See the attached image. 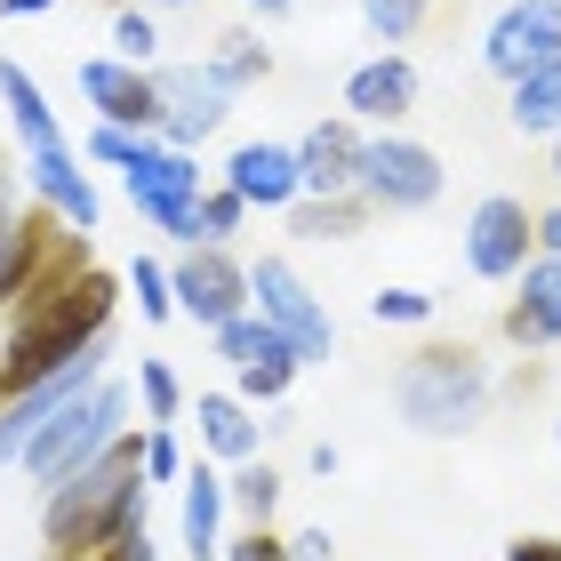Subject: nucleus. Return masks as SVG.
I'll return each mask as SVG.
<instances>
[{"label":"nucleus","mask_w":561,"mask_h":561,"mask_svg":"<svg viewBox=\"0 0 561 561\" xmlns=\"http://www.w3.org/2000/svg\"><path fill=\"white\" fill-rule=\"evenodd\" d=\"M113 305H121V289H113V273H96V265H81V273H65V280H48V289L24 297L9 313V345H0V410H9L33 377H48L57 362H72L81 345L105 337Z\"/></svg>","instance_id":"obj_1"},{"label":"nucleus","mask_w":561,"mask_h":561,"mask_svg":"<svg viewBox=\"0 0 561 561\" xmlns=\"http://www.w3.org/2000/svg\"><path fill=\"white\" fill-rule=\"evenodd\" d=\"M129 529H145V442H137V433H121L96 466H81L72 481L48 490L41 538H48L57 561H72V553H96V546L129 538Z\"/></svg>","instance_id":"obj_2"},{"label":"nucleus","mask_w":561,"mask_h":561,"mask_svg":"<svg viewBox=\"0 0 561 561\" xmlns=\"http://www.w3.org/2000/svg\"><path fill=\"white\" fill-rule=\"evenodd\" d=\"M0 105H9V121H16V137H24V169H33V185H41V201L57 209L72 233H96V185H89V169L72 161V145H65V129H57V113H48V96L33 89V72L24 65H9L0 57Z\"/></svg>","instance_id":"obj_3"},{"label":"nucleus","mask_w":561,"mask_h":561,"mask_svg":"<svg viewBox=\"0 0 561 561\" xmlns=\"http://www.w3.org/2000/svg\"><path fill=\"white\" fill-rule=\"evenodd\" d=\"M490 401V362L473 345H425L410 369L393 377V410L417 433H466Z\"/></svg>","instance_id":"obj_4"},{"label":"nucleus","mask_w":561,"mask_h":561,"mask_svg":"<svg viewBox=\"0 0 561 561\" xmlns=\"http://www.w3.org/2000/svg\"><path fill=\"white\" fill-rule=\"evenodd\" d=\"M121 417H129V386H121V377H96L89 393H72L65 410L33 433V449H24V473H33L41 490L72 481L81 466H96V457L121 442Z\"/></svg>","instance_id":"obj_5"},{"label":"nucleus","mask_w":561,"mask_h":561,"mask_svg":"<svg viewBox=\"0 0 561 561\" xmlns=\"http://www.w3.org/2000/svg\"><path fill=\"white\" fill-rule=\"evenodd\" d=\"M96 377H105V337H96V345H81V353H72V362H57L48 377H33V386H24V393L9 401V410H0V466H24V449H33V433H41L48 417H57V410H65L72 393H89Z\"/></svg>","instance_id":"obj_6"},{"label":"nucleus","mask_w":561,"mask_h":561,"mask_svg":"<svg viewBox=\"0 0 561 561\" xmlns=\"http://www.w3.org/2000/svg\"><path fill=\"white\" fill-rule=\"evenodd\" d=\"M249 297H257V313L289 337L305 362H329L337 353V329H329V313H321V297L297 280V265H280V257H257L249 265Z\"/></svg>","instance_id":"obj_7"},{"label":"nucleus","mask_w":561,"mask_h":561,"mask_svg":"<svg viewBox=\"0 0 561 561\" xmlns=\"http://www.w3.org/2000/svg\"><path fill=\"white\" fill-rule=\"evenodd\" d=\"M362 193L377 209H425L442 201V152L417 137H369L362 145Z\"/></svg>","instance_id":"obj_8"},{"label":"nucleus","mask_w":561,"mask_h":561,"mask_svg":"<svg viewBox=\"0 0 561 561\" xmlns=\"http://www.w3.org/2000/svg\"><path fill=\"white\" fill-rule=\"evenodd\" d=\"M152 81H161V137L169 145H201V137H217L225 129V113H233V81H225L217 65H161L152 72Z\"/></svg>","instance_id":"obj_9"},{"label":"nucleus","mask_w":561,"mask_h":561,"mask_svg":"<svg viewBox=\"0 0 561 561\" xmlns=\"http://www.w3.org/2000/svg\"><path fill=\"white\" fill-rule=\"evenodd\" d=\"M529 257H538V217H529L514 193H490L466 217V265L481 280H522Z\"/></svg>","instance_id":"obj_10"},{"label":"nucleus","mask_w":561,"mask_h":561,"mask_svg":"<svg viewBox=\"0 0 561 561\" xmlns=\"http://www.w3.org/2000/svg\"><path fill=\"white\" fill-rule=\"evenodd\" d=\"M169 280H176V313H193L201 329H225L233 313H249V305H257V297H249V273L225 257L217 241H193V257L176 265Z\"/></svg>","instance_id":"obj_11"},{"label":"nucleus","mask_w":561,"mask_h":561,"mask_svg":"<svg viewBox=\"0 0 561 561\" xmlns=\"http://www.w3.org/2000/svg\"><path fill=\"white\" fill-rule=\"evenodd\" d=\"M553 57H561V0H514L481 41V65L505 72V81H522V72H538Z\"/></svg>","instance_id":"obj_12"},{"label":"nucleus","mask_w":561,"mask_h":561,"mask_svg":"<svg viewBox=\"0 0 561 561\" xmlns=\"http://www.w3.org/2000/svg\"><path fill=\"white\" fill-rule=\"evenodd\" d=\"M129 201H137V217L161 225V233L193 241V209H201V169H193V152H185V145H161L145 169H129Z\"/></svg>","instance_id":"obj_13"},{"label":"nucleus","mask_w":561,"mask_h":561,"mask_svg":"<svg viewBox=\"0 0 561 561\" xmlns=\"http://www.w3.org/2000/svg\"><path fill=\"white\" fill-rule=\"evenodd\" d=\"M81 96L96 105V121H121V129H161V81L129 57H89L81 65Z\"/></svg>","instance_id":"obj_14"},{"label":"nucleus","mask_w":561,"mask_h":561,"mask_svg":"<svg viewBox=\"0 0 561 561\" xmlns=\"http://www.w3.org/2000/svg\"><path fill=\"white\" fill-rule=\"evenodd\" d=\"M362 129L345 121H313V129L297 137V169H305V193H362Z\"/></svg>","instance_id":"obj_15"},{"label":"nucleus","mask_w":561,"mask_h":561,"mask_svg":"<svg viewBox=\"0 0 561 561\" xmlns=\"http://www.w3.org/2000/svg\"><path fill=\"white\" fill-rule=\"evenodd\" d=\"M225 185H233L249 209H289L305 193V169H297V145H241L233 161H225Z\"/></svg>","instance_id":"obj_16"},{"label":"nucleus","mask_w":561,"mask_h":561,"mask_svg":"<svg viewBox=\"0 0 561 561\" xmlns=\"http://www.w3.org/2000/svg\"><path fill=\"white\" fill-rule=\"evenodd\" d=\"M410 105H417V65L401 57V48H386V57L345 72V113L353 121H401Z\"/></svg>","instance_id":"obj_17"},{"label":"nucleus","mask_w":561,"mask_h":561,"mask_svg":"<svg viewBox=\"0 0 561 561\" xmlns=\"http://www.w3.org/2000/svg\"><path fill=\"white\" fill-rule=\"evenodd\" d=\"M505 337L514 345H561V257L522 265V297L505 305Z\"/></svg>","instance_id":"obj_18"},{"label":"nucleus","mask_w":561,"mask_h":561,"mask_svg":"<svg viewBox=\"0 0 561 561\" xmlns=\"http://www.w3.org/2000/svg\"><path fill=\"white\" fill-rule=\"evenodd\" d=\"M225 505H233V490L209 473V466H185V505H176V529H185V553L193 561H217V529H225Z\"/></svg>","instance_id":"obj_19"},{"label":"nucleus","mask_w":561,"mask_h":561,"mask_svg":"<svg viewBox=\"0 0 561 561\" xmlns=\"http://www.w3.org/2000/svg\"><path fill=\"white\" fill-rule=\"evenodd\" d=\"M369 209H377L369 193H297L289 201V233H305V241H353Z\"/></svg>","instance_id":"obj_20"},{"label":"nucleus","mask_w":561,"mask_h":561,"mask_svg":"<svg viewBox=\"0 0 561 561\" xmlns=\"http://www.w3.org/2000/svg\"><path fill=\"white\" fill-rule=\"evenodd\" d=\"M201 442H209L225 466H249L265 433H257V417H249L241 393H201Z\"/></svg>","instance_id":"obj_21"},{"label":"nucleus","mask_w":561,"mask_h":561,"mask_svg":"<svg viewBox=\"0 0 561 561\" xmlns=\"http://www.w3.org/2000/svg\"><path fill=\"white\" fill-rule=\"evenodd\" d=\"M514 129L522 137H561V57L514 81Z\"/></svg>","instance_id":"obj_22"},{"label":"nucleus","mask_w":561,"mask_h":561,"mask_svg":"<svg viewBox=\"0 0 561 561\" xmlns=\"http://www.w3.org/2000/svg\"><path fill=\"white\" fill-rule=\"evenodd\" d=\"M209 337H217V353H225V362H265V353H280V345H289V337H280V329L257 313V305H249V313H233V321H225V329H209Z\"/></svg>","instance_id":"obj_23"},{"label":"nucleus","mask_w":561,"mask_h":561,"mask_svg":"<svg viewBox=\"0 0 561 561\" xmlns=\"http://www.w3.org/2000/svg\"><path fill=\"white\" fill-rule=\"evenodd\" d=\"M297 369H305V353H297V345L265 353V362H241V401H265V410H280V393L297 386Z\"/></svg>","instance_id":"obj_24"},{"label":"nucleus","mask_w":561,"mask_h":561,"mask_svg":"<svg viewBox=\"0 0 561 561\" xmlns=\"http://www.w3.org/2000/svg\"><path fill=\"white\" fill-rule=\"evenodd\" d=\"M152 152H161V137H152V129H121V121H96V129H89V161H113L121 176L145 169Z\"/></svg>","instance_id":"obj_25"},{"label":"nucleus","mask_w":561,"mask_h":561,"mask_svg":"<svg viewBox=\"0 0 561 561\" xmlns=\"http://www.w3.org/2000/svg\"><path fill=\"white\" fill-rule=\"evenodd\" d=\"M241 217H249V201L233 193V185H217V193H201V209H193V241H233L241 233Z\"/></svg>","instance_id":"obj_26"},{"label":"nucleus","mask_w":561,"mask_h":561,"mask_svg":"<svg viewBox=\"0 0 561 561\" xmlns=\"http://www.w3.org/2000/svg\"><path fill=\"white\" fill-rule=\"evenodd\" d=\"M225 490H233V505H241L249 522H273V505H280V473H273V466H257V457H249V466H241L233 481H225Z\"/></svg>","instance_id":"obj_27"},{"label":"nucleus","mask_w":561,"mask_h":561,"mask_svg":"<svg viewBox=\"0 0 561 561\" xmlns=\"http://www.w3.org/2000/svg\"><path fill=\"white\" fill-rule=\"evenodd\" d=\"M137 401H145L152 425H169L176 410H185V386H176V369H169V362H137Z\"/></svg>","instance_id":"obj_28"},{"label":"nucleus","mask_w":561,"mask_h":561,"mask_svg":"<svg viewBox=\"0 0 561 561\" xmlns=\"http://www.w3.org/2000/svg\"><path fill=\"white\" fill-rule=\"evenodd\" d=\"M209 65H217V72H225V81H233V89H249V81H265V72H273L265 41H249V33H225V48H217Z\"/></svg>","instance_id":"obj_29"},{"label":"nucleus","mask_w":561,"mask_h":561,"mask_svg":"<svg viewBox=\"0 0 561 561\" xmlns=\"http://www.w3.org/2000/svg\"><path fill=\"white\" fill-rule=\"evenodd\" d=\"M425 9H433V0H362V24L377 41H410L425 24Z\"/></svg>","instance_id":"obj_30"},{"label":"nucleus","mask_w":561,"mask_h":561,"mask_svg":"<svg viewBox=\"0 0 561 561\" xmlns=\"http://www.w3.org/2000/svg\"><path fill=\"white\" fill-rule=\"evenodd\" d=\"M129 289H137V305H145V321H169V313H176V280L152 265V257L129 265Z\"/></svg>","instance_id":"obj_31"},{"label":"nucleus","mask_w":561,"mask_h":561,"mask_svg":"<svg viewBox=\"0 0 561 561\" xmlns=\"http://www.w3.org/2000/svg\"><path fill=\"white\" fill-rule=\"evenodd\" d=\"M369 321L417 329V321H433V297H425V289H377V297H369Z\"/></svg>","instance_id":"obj_32"},{"label":"nucleus","mask_w":561,"mask_h":561,"mask_svg":"<svg viewBox=\"0 0 561 561\" xmlns=\"http://www.w3.org/2000/svg\"><path fill=\"white\" fill-rule=\"evenodd\" d=\"M152 48H161V33H152V16H145V9H121V16H113V57L145 65Z\"/></svg>","instance_id":"obj_33"},{"label":"nucleus","mask_w":561,"mask_h":561,"mask_svg":"<svg viewBox=\"0 0 561 561\" xmlns=\"http://www.w3.org/2000/svg\"><path fill=\"white\" fill-rule=\"evenodd\" d=\"M145 481H185V449L169 433H145Z\"/></svg>","instance_id":"obj_34"},{"label":"nucleus","mask_w":561,"mask_h":561,"mask_svg":"<svg viewBox=\"0 0 561 561\" xmlns=\"http://www.w3.org/2000/svg\"><path fill=\"white\" fill-rule=\"evenodd\" d=\"M225 561H289V546H273V538H265V522H257L249 538H233V546H225Z\"/></svg>","instance_id":"obj_35"},{"label":"nucleus","mask_w":561,"mask_h":561,"mask_svg":"<svg viewBox=\"0 0 561 561\" xmlns=\"http://www.w3.org/2000/svg\"><path fill=\"white\" fill-rule=\"evenodd\" d=\"M72 561H152V538L129 529V538H113V546H96V553H72Z\"/></svg>","instance_id":"obj_36"},{"label":"nucleus","mask_w":561,"mask_h":561,"mask_svg":"<svg viewBox=\"0 0 561 561\" xmlns=\"http://www.w3.org/2000/svg\"><path fill=\"white\" fill-rule=\"evenodd\" d=\"M289 561H337V546H329V529H297V538H289Z\"/></svg>","instance_id":"obj_37"},{"label":"nucleus","mask_w":561,"mask_h":561,"mask_svg":"<svg viewBox=\"0 0 561 561\" xmlns=\"http://www.w3.org/2000/svg\"><path fill=\"white\" fill-rule=\"evenodd\" d=\"M505 561H561V538H514Z\"/></svg>","instance_id":"obj_38"},{"label":"nucleus","mask_w":561,"mask_h":561,"mask_svg":"<svg viewBox=\"0 0 561 561\" xmlns=\"http://www.w3.org/2000/svg\"><path fill=\"white\" fill-rule=\"evenodd\" d=\"M538 249H546V257H561V209L538 217Z\"/></svg>","instance_id":"obj_39"},{"label":"nucleus","mask_w":561,"mask_h":561,"mask_svg":"<svg viewBox=\"0 0 561 561\" xmlns=\"http://www.w3.org/2000/svg\"><path fill=\"white\" fill-rule=\"evenodd\" d=\"M0 9H9V16H48L57 0H0Z\"/></svg>","instance_id":"obj_40"},{"label":"nucleus","mask_w":561,"mask_h":561,"mask_svg":"<svg viewBox=\"0 0 561 561\" xmlns=\"http://www.w3.org/2000/svg\"><path fill=\"white\" fill-rule=\"evenodd\" d=\"M249 9H265V16H280V9H289V0H249Z\"/></svg>","instance_id":"obj_41"},{"label":"nucleus","mask_w":561,"mask_h":561,"mask_svg":"<svg viewBox=\"0 0 561 561\" xmlns=\"http://www.w3.org/2000/svg\"><path fill=\"white\" fill-rule=\"evenodd\" d=\"M553 176H561V137H553Z\"/></svg>","instance_id":"obj_42"},{"label":"nucleus","mask_w":561,"mask_h":561,"mask_svg":"<svg viewBox=\"0 0 561 561\" xmlns=\"http://www.w3.org/2000/svg\"><path fill=\"white\" fill-rule=\"evenodd\" d=\"M152 9H185V0H152Z\"/></svg>","instance_id":"obj_43"},{"label":"nucleus","mask_w":561,"mask_h":561,"mask_svg":"<svg viewBox=\"0 0 561 561\" xmlns=\"http://www.w3.org/2000/svg\"><path fill=\"white\" fill-rule=\"evenodd\" d=\"M553 442H561V425H553Z\"/></svg>","instance_id":"obj_44"}]
</instances>
